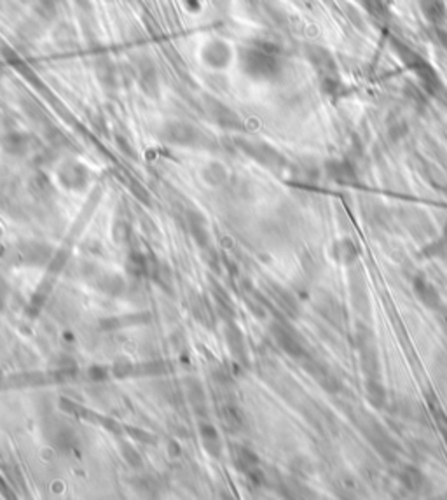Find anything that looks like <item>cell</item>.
<instances>
[{
	"label": "cell",
	"mask_w": 447,
	"mask_h": 500,
	"mask_svg": "<svg viewBox=\"0 0 447 500\" xmlns=\"http://www.w3.org/2000/svg\"><path fill=\"white\" fill-rule=\"evenodd\" d=\"M201 436H203V439L207 441V443H210V441H217L219 434H217V429H215L214 425L204 424L203 427H201Z\"/></svg>",
	"instance_id": "13"
},
{
	"label": "cell",
	"mask_w": 447,
	"mask_h": 500,
	"mask_svg": "<svg viewBox=\"0 0 447 500\" xmlns=\"http://www.w3.org/2000/svg\"><path fill=\"white\" fill-rule=\"evenodd\" d=\"M100 287L102 290H105L107 294H119L121 290H123L124 284L119 277H116V275H105V277L100 280Z\"/></svg>",
	"instance_id": "11"
},
{
	"label": "cell",
	"mask_w": 447,
	"mask_h": 500,
	"mask_svg": "<svg viewBox=\"0 0 447 500\" xmlns=\"http://www.w3.org/2000/svg\"><path fill=\"white\" fill-rule=\"evenodd\" d=\"M124 457L128 458V462H130V464L133 467H140L142 458L138 457V453H135L133 450H130V448H124Z\"/></svg>",
	"instance_id": "14"
},
{
	"label": "cell",
	"mask_w": 447,
	"mask_h": 500,
	"mask_svg": "<svg viewBox=\"0 0 447 500\" xmlns=\"http://www.w3.org/2000/svg\"><path fill=\"white\" fill-rule=\"evenodd\" d=\"M400 481L405 488L410 492H417L421 490V484H423L424 477L416 467H405L400 474Z\"/></svg>",
	"instance_id": "9"
},
{
	"label": "cell",
	"mask_w": 447,
	"mask_h": 500,
	"mask_svg": "<svg viewBox=\"0 0 447 500\" xmlns=\"http://www.w3.org/2000/svg\"><path fill=\"white\" fill-rule=\"evenodd\" d=\"M90 374L94 378V380H104V378L107 376L105 369H102V367H93V369L90 371Z\"/></svg>",
	"instance_id": "15"
},
{
	"label": "cell",
	"mask_w": 447,
	"mask_h": 500,
	"mask_svg": "<svg viewBox=\"0 0 447 500\" xmlns=\"http://www.w3.org/2000/svg\"><path fill=\"white\" fill-rule=\"evenodd\" d=\"M357 345L360 352L362 371L365 373L367 380H377L379 378V359H377V348L374 343V334L365 327H360L357 333Z\"/></svg>",
	"instance_id": "1"
},
{
	"label": "cell",
	"mask_w": 447,
	"mask_h": 500,
	"mask_svg": "<svg viewBox=\"0 0 447 500\" xmlns=\"http://www.w3.org/2000/svg\"><path fill=\"white\" fill-rule=\"evenodd\" d=\"M6 297H7V285L6 282L0 278V308H2L4 303H6Z\"/></svg>",
	"instance_id": "16"
},
{
	"label": "cell",
	"mask_w": 447,
	"mask_h": 500,
	"mask_svg": "<svg viewBox=\"0 0 447 500\" xmlns=\"http://www.w3.org/2000/svg\"><path fill=\"white\" fill-rule=\"evenodd\" d=\"M304 366H306L307 373L317 380V383L320 385L325 392L329 393L341 392V388H343V381H341V378L337 376L334 367H331L329 364H325L324 360L314 359V357H306Z\"/></svg>",
	"instance_id": "3"
},
{
	"label": "cell",
	"mask_w": 447,
	"mask_h": 500,
	"mask_svg": "<svg viewBox=\"0 0 447 500\" xmlns=\"http://www.w3.org/2000/svg\"><path fill=\"white\" fill-rule=\"evenodd\" d=\"M365 434H367V439L371 441V444L379 451V455L386 460L393 462L397 458V444L391 439L390 434L386 432L383 427L379 425L372 424L365 427Z\"/></svg>",
	"instance_id": "4"
},
{
	"label": "cell",
	"mask_w": 447,
	"mask_h": 500,
	"mask_svg": "<svg viewBox=\"0 0 447 500\" xmlns=\"http://www.w3.org/2000/svg\"><path fill=\"white\" fill-rule=\"evenodd\" d=\"M365 393H367L369 403H371L374 407H377V410H381V407L384 406V403H386V391H384L379 378H377V380L365 381Z\"/></svg>",
	"instance_id": "8"
},
{
	"label": "cell",
	"mask_w": 447,
	"mask_h": 500,
	"mask_svg": "<svg viewBox=\"0 0 447 500\" xmlns=\"http://www.w3.org/2000/svg\"><path fill=\"white\" fill-rule=\"evenodd\" d=\"M226 422L229 425H233V427H240L241 422H243V418H241V413L238 410H234V407H227Z\"/></svg>",
	"instance_id": "12"
},
{
	"label": "cell",
	"mask_w": 447,
	"mask_h": 500,
	"mask_svg": "<svg viewBox=\"0 0 447 500\" xmlns=\"http://www.w3.org/2000/svg\"><path fill=\"white\" fill-rule=\"evenodd\" d=\"M238 465H240V469H243L247 474H254L259 470V458L257 455L252 453L250 450H241L240 453H238L236 458Z\"/></svg>",
	"instance_id": "10"
},
{
	"label": "cell",
	"mask_w": 447,
	"mask_h": 500,
	"mask_svg": "<svg viewBox=\"0 0 447 500\" xmlns=\"http://www.w3.org/2000/svg\"><path fill=\"white\" fill-rule=\"evenodd\" d=\"M51 252H53V250L46 247V245L32 244L25 245V247L21 249V257H23L28 264H44L46 261H49Z\"/></svg>",
	"instance_id": "7"
},
{
	"label": "cell",
	"mask_w": 447,
	"mask_h": 500,
	"mask_svg": "<svg viewBox=\"0 0 447 500\" xmlns=\"http://www.w3.org/2000/svg\"><path fill=\"white\" fill-rule=\"evenodd\" d=\"M271 331H273L274 340H276V343L280 345V348L285 352V354H288L294 359L307 357L306 343H304L298 331L292 329V327L287 326V323H274Z\"/></svg>",
	"instance_id": "2"
},
{
	"label": "cell",
	"mask_w": 447,
	"mask_h": 500,
	"mask_svg": "<svg viewBox=\"0 0 447 500\" xmlns=\"http://www.w3.org/2000/svg\"><path fill=\"white\" fill-rule=\"evenodd\" d=\"M414 294L420 299V303L423 306H427L428 310H441L442 308V297L439 294V290L435 289V285L430 280H427L424 277H416L412 284Z\"/></svg>",
	"instance_id": "5"
},
{
	"label": "cell",
	"mask_w": 447,
	"mask_h": 500,
	"mask_svg": "<svg viewBox=\"0 0 447 500\" xmlns=\"http://www.w3.org/2000/svg\"><path fill=\"white\" fill-rule=\"evenodd\" d=\"M358 256V250L351 240H337L332 245V257L341 264H351Z\"/></svg>",
	"instance_id": "6"
}]
</instances>
